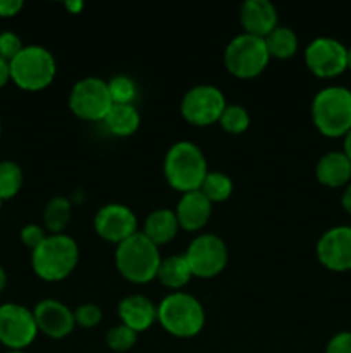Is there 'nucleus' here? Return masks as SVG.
I'll use <instances>...</instances> for the list:
<instances>
[{
    "label": "nucleus",
    "instance_id": "obj_4",
    "mask_svg": "<svg viewBox=\"0 0 351 353\" xmlns=\"http://www.w3.org/2000/svg\"><path fill=\"white\" fill-rule=\"evenodd\" d=\"M312 119L327 138L346 137L351 131V92L343 86L320 90L312 102Z\"/></svg>",
    "mask_w": 351,
    "mask_h": 353
},
{
    "label": "nucleus",
    "instance_id": "obj_44",
    "mask_svg": "<svg viewBox=\"0 0 351 353\" xmlns=\"http://www.w3.org/2000/svg\"><path fill=\"white\" fill-rule=\"evenodd\" d=\"M350 228H351V224H350Z\"/></svg>",
    "mask_w": 351,
    "mask_h": 353
},
{
    "label": "nucleus",
    "instance_id": "obj_10",
    "mask_svg": "<svg viewBox=\"0 0 351 353\" xmlns=\"http://www.w3.org/2000/svg\"><path fill=\"white\" fill-rule=\"evenodd\" d=\"M227 107L224 93L213 85H196L184 93L181 102V114L193 126H212L219 123Z\"/></svg>",
    "mask_w": 351,
    "mask_h": 353
},
{
    "label": "nucleus",
    "instance_id": "obj_30",
    "mask_svg": "<svg viewBox=\"0 0 351 353\" xmlns=\"http://www.w3.org/2000/svg\"><path fill=\"white\" fill-rule=\"evenodd\" d=\"M23 48L24 45L19 34H16L14 31H2L0 33V57L10 62Z\"/></svg>",
    "mask_w": 351,
    "mask_h": 353
},
{
    "label": "nucleus",
    "instance_id": "obj_36",
    "mask_svg": "<svg viewBox=\"0 0 351 353\" xmlns=\"http://www.w3.org/2000/svg\"><path fill=\"white\" fill-rule=\"evenodd\" d=\"M341 203H343L344 210L351 216V183L346 186V190L343 192V196H341Z\"/></svg>",
    "mask_w": 351,
    "mask_h": 353
},
{
    "label": "nucleus",
    "instance_id": "obj_17",
    "mask_svg": "<svg viewBox=\"0 0 351 353\" xmlns=\"http://www.w3.org/2000/svg\"><path fill=\"white\" fill-rule=\"evenodd\" d=\"M179 228L186 231H198L209 223L212 216V202L200 190L182 193L176 207Z\"/></svg>",
    "mask_w": 351,
    "mask_h": 353
},
{
    "label": "nucleus",
    "instance_id": "obj_18",
    "mask_svg": "<svg viewBox=\"0 0 351 353\" xmlns=\"http://www.w3.org/2000/svg\"><path fill=\"white\" fill-rule=\"evenodd\" d=\"M117 312L124 324L134 333L147 331L157 321V307L145 295H129L123 299L117 307Z\"/></svg>",
    "mask_w": 351,
    "mask_h": 353
},
{
    "label": "nucleus",
    "instance_id": "obj_35",
    "mask_svg": "<svg viewBox=\"0 0 351 353\" xmlns=\"http://www.w3.org/2000/svg\"><path fill=\"white\" fill-rule=\"evenodd\" d=\"M10 81V62L0 57V88Z\"/></svg>",
    "mask_w": 351,
    "mask_h": 353
},
{
    "label": "nucleus",
    "instance_id": "obj_6",
    "mask_svg": "<svg viewBox=\"0 0 351 353\" xmlns=\"http://www.w3.org/2000/svg\"><path fill=\"white\" fill-rule=\"evenodd\" d=\"M57 64L50 50L28 45L10 61V81L26 92H40L52 85Z\"/></svg>",
    "mask_w": 351,
    "mask_h": 353
},
{
    "label": "nucleus",
    "instance_id": "obj_27",
    "mask_svg": "<svg viewBox=\"0 0 351 353\" xmlns=\"http://www.w3.org/2000/svg\"><path fill=\"white\" fill-rule=\"evenodd\" d=\"M219 124L222 126L224 131L231 134H241L248 130L250 126V114L244 107L233 103L224 109L222 116H220Z\"/></svg>",
    "mask_w": 351,
    "mask_h": 353
},
{
    "label": "nucleus",
    "instance_id": "obj_13",
    "mask_svg": "<svg viewBox=\"0 0 351 353\" xmlns=\"http://www.w3.org/2000/svg\"><path fill=\"white\" fill-rule=\"evenodd\" d=\"M136 214L123 203H107L100 207L93 219V228L102 240L120 245L136 231Z\"/></svg>",
    "mask_w": 351,
    "mask_h": 353
},
{
    "label": "nucleus",
    "instance_id": "obj_5",
    "mask_svg": "<svg viewBox=\"0 0 351 353\" xmlns=\"http://www.w3.org/2000/svg\"><path fill=\"white\" fill-rule=\"evenodd\" d=\"M157 321L176 338H193L205 326V309L193 295L174 292L157 307Z\"/></svg>",
    "mask_w": 351,
    "mask_h": 353
},
{
    "label": "nucleus",
    "instance_id": "obj_42",
    "mask_svg": "<svg viewBox=\"0 0 351 353\" xmlns=\"http://www.w3.org/2000/svg\"><path fill=\"white\" fill-rule=\"evenodd\" d=\"M0 137H2V121H0Z\"/></svg>",
    "mask_w": 351,
    "mask_h": 353
},
{
    "label": "nucleus",
    "instance_id": "obj_14",
    "mask_svg": "<svg viewBox=\"0 0 351 353\" xmlns=\"http://www.w3.org/2000/svg\"><path fill=\"white\" fill-rule=\"evenodd\" d=\"M317 257L329 271H351V228L336 226L326 231L317 243Z\"/></svg>",
    "mask_w": 351,
    "mask_h": 353
},
{
    "label": "nucleus",
    "instance_id": "obj_40",
    "mask_svg": "<svg viewBox=\"0 0 351 353\" xmlns=\"http://www.w3.org/2000/svg\"><path fill=\"white\" fill-rule=\"evenodd\" d=\"M348 69L351 71V47L348 48Z\"/></svg>",
    "mask_w": 351,
    "mask_h": 353
},
{
    "label": "nucleus",
    "instance_id": "obj_16",
    "mask_svg": "<svg viewBox=\"0 0 351 353\" xmlns=\"http://www.w3.org/2000/svg\"><path fill=\"white\" fill-rule=\"evenodd\" d=\"M244 33L265 38L277 28V9L268 0H246L240 9Z\"/></svg>",
    "mask_w": 351,
    "mask_h": 353
},
{
    "label": "nucleus",
    "instance_id": "obj_28",
    "mask_svg": "<svg viewBox=\"0 0 351 353\" xmlns=\"http://www.w3.org/2000/svg\"><path fill=\"white\" fill-rule=\"evenodd\" d=\"M107 85H109V93L110 99H112V103H133L134 99H136V83L129 76H116Z\"/></svg>",
    "mask_w": 351,
    "mask_h": 353
},
{
    "label": "nucleus",
    "instance_id": "obj_11",
    "mask_svg": "<svg viewBox=\"0 0 351 353\" xmlns=\"http://www.w3.org/2000/svg\"><path fill=\"white\" fill-rule=\"evenodd\" d=\"M38 334L33 310L19 303L0 305V343L9 350L30 347Z\"/></svg>",
    "mask_w": 351,
    "mask_h": 353
},
{
    "label": "nucleus",
    "instance_id": "obj_21",
    "mask_svg": "<svg viewBox=\"0 0 351 353\" xmlns=\"http://www.w3.org/2000/svg\"><path fill=\"white\" fill-rule=\"evenodd\" d=\"M103 124L116 137H129L138 131L141 117L133 103H112Z\"/></svg>",
    "mask_w": 351,
    "mask_h": 353
},
{
    "label": "nucleus",
    "instance_id": "obj_7",
    "mask_svg": "<svg viewBox=\"0 0 351 353\" xmlns=\"http://www.w3.org/2000/svg\"><path fill=\"white\" fill-rule=\"evenodd\" d=\"M268 61H270V55H268L264 38L248 33L234 37L224 52L226 69L241 79H250L262 74Z\"/></svg>",
    "mask_w": 351,
    "mask_h": 353
},
{
    "label": "nucleus",
    "instance_id": "obj_2",
    "mask_svg": "<svg viewBox=\"0 0 351 353\" xmlns=\"http://www.w3.org/2000/svg\"><path fill=\"white\" fill-rule=\"evenodd\" d=\"M206 174V159L198 145L191 141H178L165 154L164 176L178 192L188 193L200 190Z\"/></svg>",
    "mask_w": 351,
    "mask_h": 353
},
{
    "label": "nucleus",
    "instance_id": "obj_43",
    "mask_svg": "<svg viewBox=\"0 0 351 353\" xmlns=\"http://www.w3.org/2000/svg\"><path fill=\"white\" fill-rule=\"evenodd\" d=\"M0 207H2V200H0Z\"/></svg>",
    "mask_w": 351,
    "mask_h": 353
},
{
    "label": "nucleus",
    "instance_id": "obj_26",
    "mask_svg": "<svg viewBox=\"0 0 351 353\" xmlns=\"http://www.w3.org/2000/svg\"><path fill=\"white\" fill-rule=\"evenodd\" d=\"M24 183L23 169L14 161H0V200H10L21 192Z\"/></svg>",
    "mask_w": 351,
    "mask_h": 353
},
{
    "label": "nucleus",
    "instance_id": "obj_29",
    "mask_svg": "<svg viewBox=\"0 0 351 353\" xmlns=\"http://www.w3.org/2000/svg\"><path fill=\"white\" fill-rule=\"evenodd\" d=\"M138 340V333H134L133 330H129L127 326L124 324H119V326H114L110 327L109 333H107L105 341H107V347L114 352H127L136 345Z\"/></svg>",
    "mask_w": 351,
    "mask_h": 353
},
{
    "label": "nucleus",
    "instance_id": "obj_37",
    "mask_svg": "<svg viewBox=\"0 0 351 353\" xmlns=\"http://www.w3.org/2000/svg\"><path fill=\"white\" fill-rule=\"evenodd\" d=\"M64 6L71 14H79L83 10V7H85V3L79 2V0H74V2H65Z\"/></svg>",
    "mask_w": 351,
    "mask_h": 353
},
{
    "label": "nucleus",
    "instance_id": "obj_24",
    "mask_svg": "<svg viewBox=\"0 0 351 353\" xmlns=\"http://www.w3.org/2000/svg\"><path fill=\"white\" fill-rule=\"evenodd\" d=\"M71 200L65 199V196H54V199L47 203V207H45V228H47L52 234H62V231L67 228L69 221H71Z\"/></svg>",
    "mask_w": 351,
    "mask_h": 353
},
{
    "label": "nucleus",
    "instance_id": "obj_41",
    "mask_svg": "<svg viewBox=\"0 0 351 353\" xmlns=\"http://www.w3.org/2000/svg\"><path fill=\"white\" fill-rule=\"evenodd\" d=\"M6 353H24L23 350H9V352H6Z\"/></svg>",
    "mask_w": 351,
    "mask_h": 353
},
{
    "label": "nucleus",
    "instance_id": "obj_8",
    "mask_svg": "<svg viewBox=\"0 0 351 353\" xmlns=\"http://www.w3.org/2000/svg\"><path fill=\"white\" fill-rule=\"evenodd\" d=\"M112 107L109 85L100 78H83L69 93V109L83 121H103Z\"/></svg>",
    "mask_w": 351,
    "mask_h": 353
},
{
    "label": "nucleus",
    "instance_id": "obj_34",
    "mask_svg": "<svg viewBox=\"0 0 351 353\" xmlns=\"http://www.w3.org/2000/svg\"><path fill=\"white\" fill-rule=\"evenodd\" d=\"M24 7L23 0H0V17H14Z\"/></svg>",
    "mask_w": 351,
    "mask_h": 353
},
{
    "label": "nucleus",
    "instance_id": "obj_19",
    "mask_svg": "<svg viewBox=\"0 0 351 353\" xmlns=\"http://www.w3.org/2000/svg\"><path fill=\"white\" fill-rule=\"evenodd\" d=\"M317 179L329 188H341L351 183V161L344 152L322 155L315 169Z\"/></svg>",
    "mask_w": 351,
    "mask_h": 353
},
{
    "label": "nucleus",
    "instance_id": "obj_33",
    "mask_svg": "<svg viewBox=\"0 0 351 353\" xmlns=\"http://www.w3.org/2000/svg\"><path fill=\"white\" fill-rule=\"evenodd\" d=\"M326 353H351V331H341L330 338Z\"/></svg>",
    "mask_w": 351,
    "mask_h": 353
},
{
    "label": "nucleus",
    "instance_id": "obj_23",
    "mask_svg": "<svg viewBox=\"0 0 351 353\" xmlns=\"http://www.w3.org/2000/svg\"><path fill=\"white\" fill-rule=\"evenodd\" d=\"M264 40L270 59L274 57L279 61H284V59H291L298 50V37L288 26H277Z\"/></svg>",
    "mask_w": 351,
    "mask_h": 353
},
{
    "label": "nucleus",
    "instance_id": "obj_1",
    "mask_svg": "<svg viewBox=\"0 0 351 353\" xmlns=\"http://www.w3.org/2000/svg\"><path fill=\"white\" fill-rule=\"evenodd\" d=\"M79 261L78 243L67 234H48L40 247L31 252L34 274L48 283L67 278Z\"/></svg>",
    "mask_w": 351,
    "mask_h": 353
},
{
    "label": "nucleus",
    "instance_id": "obj_25",
    "mask_svg": "<svg viewBox=\"0 0 351 353\" xmlns=\"http://www.w3.org/2000/svg\"><path fill=\"white\" fill-rule=\"evenodd\" d=\"M200 192L206 196L212 203L226 202L233 195V179L227 174L219 171H209V174L203 179Z\"/></svg>",
    "mask_w": 351,
    "mask_h": 353
},
{
    "label": "nucleus",
    "instance_id": "obj_12",
    "mask_svg": "<svg viewBox=\"0 0 351 353\" xmlns=\"http://www.w3.org/2000/svg\"><path fill=\"white\" fill-rule=\"evenodd\" d=\"M305 64L319 78H336L348 69V48L336 38H315L305 48Z\"/></svg>",
    "mask_w": 351,
    "mask_h": 353
},
{
    "label": "nucleus",
    "instance_id": "obj_15",
    "mask_svg": "<svg viewBox=\"0 0 351 353\" xmlns=\"http://www.w3.org/2000/svg\"><path fill=\"white\" fill-rule=\"evenodd\" d=\"M33 316L38 331L54 340L69 336L76 326L74 312L65 303L54 299L38 302L33 309Z\"/></svg>",
    "mask_w": 351,
    "mask_h": 353
},
{
    "label": "nucleus",
    "instance_id": "obj_3",
    "mask_svg": "<svg viewBox=\"0 0 351 353\" xmlns=\"http://www.w3.org/2000/svg\"><path fill=\"white\" fill-rule=\"evenodd\" d=\"M162 257L158 247L143 233H134L116 248V268L119 274L134 285H145L157 278Z\"/></svg>",
    "mask_w": 351,
    "mask_h": 353
},
{
    "label": "nucleus",
    "instance_id": "obj_9",
    "mask_svg": "<svg viewBox=\"0 0 351 353\" xmlns=\"http://www.w3.org/2000/svg\"><path fill=\"white\" fill-rule=\"evenodd\" d=\"M191 274L196 278L210 279L219 276L227 264V247L217 234L205 233L193 238L184 254Z\"/></svg>",
    "mask_w": 351,
    "mask_h": 353
},
{
    "label": "nucleus",
    "instance_id": "obj_22",
    "mask_svg": "<svg viewBox=\"0 0 351 353\" xmlns=\"http://www.w3.org/2000/svg\"><path fill=\"white\" fill-rule=\"evenodd\" d=\"M191 278V269H189L184 255H171V257L162 259L160 265H158L157 279L165 288L178 292V290L184 288Z\"/></svg>",
    "mask_w": 351,
    "mask_h": 353
},
{
    "label": "nucleus",
    "instance_id": "obj_31",
    "mask_svg": "<svg viewBox=\"0 0 351 353\" xmlns=\"http://www.w3.org/2000/svg\"><path fill=\"white\" fill-rule=\"evenodd\" d=\"M74 321L81 327H95L102 321V310L95 303H85L74 310Z\"/></svg>",
    "mask_w": 351,
    "mask_h": 353
},
{
    "label": "nucleus",
    "instance_id": "obj_20",
    "mask_svg": "<svg viewBox=\"0 0 351 353\" xmlns=\"http://www.w3.org/2000/svg\"><path fill=\"white\" fill-rule=\"evenodd\" d=\"M179 231V223L176 212L171 209H157L145 219L141 233L158 247L174 240Z\"/></svg>",
    "mask_w": 351,
    "mask_h": 353
},
{
    "label": "nucleus",
    "instance_id": "obj_38",
    "mask_svg": "<svg viewBox=\"0 0 351 353\" xmlns=\"http://www.w3.org/2000/svg\"><path fill=\"white\" fill-rule=\"evenodd\" d=\"M343 152L348 155V159L351 161V131L346 134V137H344V150Z\"/></svg>",
    "mask_w": 351,
    "mask_h": 353
},
{
    "label": "nucleus",
    "instance_id": "obj_32",
    "mask_svg": "<svg viewBox=\"0 0 351 353\" xmlns=\"http://www.w3.org/2000/svg\"><path fill=\"white\" fill-rule=\"evenodd\" d=\"M48 234H45V230L38 224H26V226L21 230V241L26 245L28 248H31V252L36 247H40L45 241Z\"/></svg>",
    "mask_w": 351,
    "mask_h": 353
},
{
    "label": "nucleus",
    "instance_id": "obj_39",
    "mask_svg": "<svg viewBox=\"0 0 351 353\" xmlns=\"http://www.w3.org/2000/svg\"><path fill=\"white\" fill-rule=\"evenodd\" d=\"M6 285H7V274H6V271H3L2 265H0V293L3 292Z\"/></svg>",
    "mask_w": 351,
    "mask_h": 353
}]
</instances>
